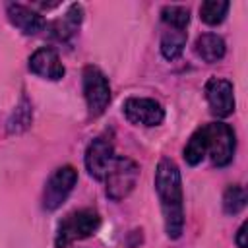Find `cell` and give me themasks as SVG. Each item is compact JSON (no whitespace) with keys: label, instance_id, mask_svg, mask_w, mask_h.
Segmentation results:
<instances>
[{"label":"cell","instance_id":"obj_1","mask_svg":"<svg viewBox=\"0 0 248 248\" xmlns=\"http://www.w3.org/2000/svg\"><path fill=\"white\" fill-rule=\"evenodd\" d=\"M155 190L161 202L165 231L169 238H178L184 229V200L180 170L170 159H161L155 170Z\"/></svg>","mask_w":248,"mask_h":248},{"label":"cell","instance_id":"obj_4","mask_svg":"<svg viewBox=\"0 0 248 248\" xmlns=\"http://www.w3.org/2000/svg\"><path fill=\"white\" fill-rule=\"evenodd\" d=\"M138 176H140V167L136 161H132L128 157H114V161L105 176L107 196L114 202L126 198L134 190Z\"/></svg>","mask_w":248,"mask_h":248},{"label":"cell","instance_id":"obj_16","mask_svg":"<svg viewBox=\"0 0 248 248\" xmlns=\"http://www.w3.org/2000/svg\"><path fill=\"white\" fill-rule=\"evenodd\" d=\"M161 19L167 27L186 29V25L190 23V12L184 6H165L161 12Z\"/></svg>","mask_w":248,"mask_h":248},{"label":"cell","instance_id":"obj_10","mask_svg":"<svg viewBox=\"0 0 248 248\" xmlns=\"http://www.w3.org/2000/svg\"><path fill=\"white\" fill-rule=\"evenodd\" d=\"M29 70L45 79H60L64 76V66L60 56L50 46H41L29 58Z\"/></svg>","mask_w":248,"mask_h":248},{"label":"cell","instance_id":"obj_13","mask_svg":"<svg viewBox=\"0 0 248 248\" xmlns=\"http://www.w3.org/2000/svg\"><path fill=\"white\" fill-rule=\"evenodd\" d=\"M186 45V31L184 29H172L169 27L161 37V52L167 60H174L182 54Z\"/></svg>","mask_w":248,"mask_h":248},{"label":"cell","instance_id":"obj_3","mask_svg":"<svg viewBox=\"0 0 248 248\" xmlns=\"http://www.w3.org/2000/svg\"><path fill=\"white\" fill-rule=\"evenodd\" d=\"M203 140H205V155H209L211 163L215 167H227L234 157V132L229 124L213 122L202 126Z\"/></svg>","mask_w":248,"mask_h":248},{"label":"cell","instance_id":"obj_18","mask_svg":"<svg viewBox=\"0 0 248 248\" xmlns=\"http://www.w3.org/2000/svg\"><path fill=\"white\" fill-rule=\"evenodd\" d=\"M29 124H31V108H29L27 101H23V103L16 108L14 116L10 118L8 130H10V132H21V130H25Z\"/></svg>","mask_w":248,"mask_h":248},{"label":"cell","instance_id":"obj_19","mask_svg":"<svg viewBox=\"0 0 248 248\" xmlns=\"http://www.w3.org/2000/svg\"><path fill=\"white\" fill-rule=\"evenodd\" d=\"M236 244H238V248H246V223H242L236 232Z\"/></svg>","mask_w":248,"mask_h":248},{"label":"cell","instance_id":"obj_7","mask_svg":"<svg viewBox=\"0 0 248 248\" xmlns=\"http://www.w3.org/2000/svg\"><path fill=\"white\" fill-rule=\"evenodd\" d=\"M124 116L132 124L141 126H159L165 118V110L159 101L147 97H132L124 101Z\"/></svg>","mask_w":248,"mask_h":248},{"label":"cell","instance_id":"obj_11","mask_svg":"<svg viewBox=\"0 0 248 248\" xmlns=\"http://www.w3.org/2000/svg\"><path fill=\"white\" fill-rule=\"evenodd\" d=\"M8 19L25 35H35L45 27L43 16L23 4H8Z\"/></svg>","mask_w":248,"mask_h":248},{"label":"cell","instance_id":"obj_17","mask_svg":"<svg viewBox=\"0 0 248 248\" xmlns=\"http://www.w3.org/2000/svg\"><path fill=\"white\" fill-rule=\"evenodd\" d=\"M246 205V192L242 186L232 184L227 188L225 196H223V209L229 215H236L238 211H242Z\"/></svg>","mask_w":248,"mask_h":248},{"label":"cell","instance_id":"obj_6","mask_svg":"<svg viewBox=\"0 0 248 248\" xmlns=\"http://www.w3.org/2000/svg\"><path fill=\"white\" fill-rule=\"evenodd\" d=\"M78 182V170L72 165H64L52 172L43 192V207L46 211L58 209Z\"/></svg>","mask_w":248,"mask_h":248},{"label":"cell","instance_id":"obj_2","mask_svg":"<svg viewBox=\"0 0 248 248\" xmlns=\"http://www.w3.org/2000/svg\"><path fill=\"white\" fill-rule=\"evenodd\" d=\"M101 225V217L95 209H76L72 213H68L56 231V248H68L72 242L76 240H83L87 236H91Z\"/></svg>","mask_w":248,"mask_h":248},{"label":"cell","instance_id":"obj_15","mask_svg":"<svg viewBox=\"0 0 248 248\" xmlns=\"http://www.w3.org/2000/svg\"><path fill=\"white\" fill-rule=\"evenodd\" d=\"M203 157H205V140H203V130L198 128L190 136V140H188V143L184 147V159H186L188 165L194 167V165L202 163Z\"/></svg>","mask_w":248,"mask_h":248},{"label":"cell","instance_id":"obj_9","mask_svg":"<svg viewBox=\"0 0 248 248\" xmlns=\"http://www.w3.org/2000/svg\"><path fill=\"white\" fill-rule=\"evenodd\" d=\"M112 161H114V151H112V143L108 140L97 138L89 143V147L85 151V167L93 178L105 180Z\"/></svg>","mask_w":248,"mask_h":248},{"label":"cell","instance_id":"obj_12","mask_svg":"<svg viewBox=\"0 0 248 248\" xmlns=\"http://www.w3.org/2000/svg\"><path fill=\"white\" fill-rule=\"evenodd\" d=\"M194 50L203 62L213 64L225 56V41L215 33H205V35H200L196 39Z\"/></svg>","mask_w":248,"mask_h":248},{"label":"cell","instance_id":"obj_14","mask_svg":"<svg viewBox=\"0 0 248 248\" xmlns=\"http://www.w3.org/2000/svg\"><path fill=\"white\" fill-rule=\"evenodd\" d=\"M231 4L229 2H221V0H207L200 6V17L207 23V25H217L225 19L227 12H229Z\"/></svg>","mask_w":248,"mask_h":248},{"label":"cell","instance_id":"obj_8","mask_svg":"<svg viewBox=\"0 0 248 248\" xmlns=\"http://www.w3.org/2000/svg\"><path fill=\"white\" fill-rule=\"evenodd\" d=\"M205 97L211 107V112L219 118L232 114L234 110V93L232 83L223 78H211L205 83Z\"/></svg>","mask_w":248,"mask_h":248},{"label":"cell","instance_id":"obj_5","mask_svg":"<svg viewBox=\"0 0 248 248\" xmlns=\"http://www.w3.org/2000/svg\"><path fill=\"white\" fill-rule=\"evenodd\" d=\"M83 95L91 116H99L110 103V85L107 76L97 66H85L83 70Z\"/></svg>","mask_w":248,"mask_h":248}]
</instances>
